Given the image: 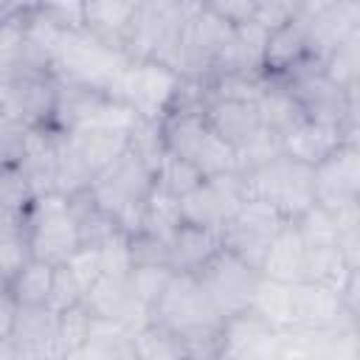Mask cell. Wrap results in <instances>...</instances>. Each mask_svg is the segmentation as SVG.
<instances>
[{
    "label": "cell",
    "mask_w": 360,
    "mask_h": 360,
    "mask_svg": "<svg viewBox=\"0 0 360 360\" xmlns=\"http://www.w3.org/2000/svg\"><path fill=\"white\" fill-rule=\"evenodd\" d=\"M17 301L11 298L8 287H0V343L11 338L14 332V321H17Z\"/></svg>",
    "instance_id": "obj_43"
},
{
    "label": "cell",
    "mask_w": 360,
    "mask_h": 360,
    "mask_svg": "<svg viewBox=\"0 0 360 360\" xmlns=\"http://www.w3.org/2000/svg\"><path fill=\"white\" fill-rule=\"evenodd\" d=\"M315 205L326 211H340L357 205L360 197V146L357 141H343L332 155L312 166Z\"/></svg>",
    "instance_id": "obj_13"
},
{
    "label": "cell",
    "mask_w": 360,
    "mask_h": 360,
    "mask_svg": "<svg viewBox=\"0 0 360 360\" xmlns=\"http://www.w3.org/2000/svg\"><path fill=\"white\" fill-rule=\"evenodd\" d=\"M129 132L127 127H115V124H84V127H76L68 135L70 146L76 149V155L84 160V166L93 172V180L96 174H101L107 166H112L127 149H129Z\"/></svg>",
    "instance_id": "obj_19"
},
{
    "label": "cell",
    "mask_w": 360,
    "mask_h": 360,
    "mask_svg": "<svg viewBox=\"0 0 360 360\" xmlns=\"http://www.w3.org/2000/svg\"><path fill=\"white\" fill-rule=\"evenodd\" d=\"M62 360H135V343H132V332L118 326V323H107L93 318V332L90 338L68 352Z\"/></svg>",
    "instance_id": "obj_25"
},
{
    "label": "cell",
    "mask_w": 360,
    "mask_h": 360,
    "mask_svg": "<svg viewBox=\"0 0 360 360\" xmlns=\"http://www.w3.org/2000/svg\"><path fill=\"white\" fill-rule=\"evenodd\" d=\"M298 20L307 34L309 56L323 59L346 37L360 31V3L357 0H315L298 3Z\"/></svg>",
    "instance_id": "obj_12"
},
{
    "label": "cell",
    "mask_w": 360,
    "mask_h": 360,
    "mask_svg": "<svg viewBox=\"0 0 360 360\" xmlns=\"http://www.w3.org/2000/svg\"><path fill=\"white\" fill-rule=\"evenodd\" d=\"M158 186V172L129 146L112 166L96 174L90 194L115 219L124 233H132L143 222V208Z\"/></svg>",
    "instance_id": "obj_3"
},
{
    "label": "cell",
    "mask_w": 360,
    "mask_h": 360,
    "mask_svg": "<svg viewBox=\"0 0 360 360\" xmlns=\"http://www.w3.org/2000/svg\"><path fill=\"white\" fill-rule=\"evenodd\" d=\"M28 259L25 239H0V287H8L14 273Z\"/></svg>",
    "instance_id": "obj_42"
},
{
    "label": "cell",
    "mask_w": 360,
    "mask_h": 360,
    "mask_svg": "<svg viewBox=\"0 0 360 360\" xmlns=\"http://www.w3.org/2000/svg\"><path fill=\"white\" fill-rule=\"evenodd\" d=\"M31 129H25L22 124H17L14 118L0 112V166L6 163H20L28 143H31Z\"/></svg>",
    "instance_id": "obj_38"
},
{
    "label": "cell",
    "mask_w": 360,
    "mask_h": 360,
    "mask_svg": "<svg viewBox=\"0 0 360 360\" xmlns=\"http://www.w3.org/2000/svg\"><path fill=\"white\" fill-rule=\"evenodd\" d=\"M202 118H205L208 129L219 141H225L233 152H239L242 146H248L253 138H259L264 132L262 112H259L256 101L214 98V96H208V101L202 107Z\"/></svg>",
    "instance_id": "obj_17"
},
{
    "label": "cell",
    "mask_w": 360,
    "mask_h": 360,
    "mask_svg": "<svg viewBox=\"0 0 360 360\" xmlns=\"http://www.w3.org/2000/svg\"><path fill=\"white\" fill-rule=\"evenodd\" d=\"M84 301V290L79 287V281L73 278V273L65 267V264H56L53 267V281H51V292H48V309L62 315L73 307H79Z\"/></svg>",
    "instance_id": "obj_37"
},
{
    "label": "cell",
    "mask_w": 360,
    "mask_h": 360,
    "mask_svg": "<svg viewBox=\"0 0 360 360\" xmlns=\"http://www.w3.org/2000/svg\"><path fill=\"white\" fill-rule=\"evenodd\" d=\"M298 11L295 0H253V17L250 22H256L264 31H273L284 22H290Z\"/></svg>",
    "instance_id": "obj_40"
},
{
    "label": "cell",
    "mask_w": 360,
    "mask_h": 360,
    "mask_svg": "<svg viewBox=\"0 0 360 360\" xmlns=\"http://www.w3.org/2000/svg\"><path fill=\"white\" fill-rule=\"evenodd\" d=\"M219 250V233L180 222L169 236V270L174 276H197Z\"/></svg>",
    "instance_id": "obj_21"
},
{
    "label": "cell",
    "mask_w": 360,
    "mask_h": 360,
    "mask_svg": "<svg viewBox=\"0 0 360 360\" xmlns=\"http://www.w3.org/2000/svg\"><path fill=\"white\" fill-rule=\"evenodd\" d=\"M200 180H202V174L188 160H180V158H163V163L158 169V186L166 194H172L174 200L186 197Z\"/></svg>",
    "instance_id": "obj_35"
},
{
    "label": "cell",
    "mask_w": 360,
    "mask_h": 360,
    "mask_svg": "<svg viewBox=\"0 0 360 360\" xmlns=\"http://www.w3.org/2000/svg\"><path fill=\"white\" fill-rule=\"evenodd\" d=\"M37 8L59 31L84 28V3H37Z\"/></svg>",
    "instance_id": "obj_41"
},
{
    "label": "cell",
    "mask_w": 360,
    "mask_h": 360,
    "mask_svg": "<svg viewBox=\"0 0 360 360\" xmlns=\"http://www.w3.org/2000/svg\"><path fill=\"white\" fill-rule=\"evenodd\" d=\"M174 273L169 267H132L129 270V281L135 290V298L141 301V307L146 309V315L152 312V307L158 304V298L163 295L169 278Z\"/></svg>",
    "instance_id": "obj_36"
},
{
    "label": "cell",
    "mask_w": 360,
    "mask_h": 360,
    "mask_svg": "<svg viewBox=\"0 0 360 360\" xmlns=\"http://www.w3.org/2000/svg\"><path fill=\"white\" fill-rule=\"evenodd\" d=\"M149 321L177 335L188 352V360H214L225 323L194 276H172L163 295L152 307Z\"/></svg>",
    "instance_id": "obj_1"
},
{
    "label": "cell",
    "mask_w": 360,
    "mask_h": 360,
    "mask_svg": "<svg viewBox=\"0 0 360 360\" xmlns=\"http://www.w3.org/2000/svg\"><path fill=\"white\" fill-rule=\"evenodd\" d=\"M127 256L132 267H169V239L138 228L127 233Z\"/></svg>",
    "instance_id": "obj_34"
},
{
    "label": "cell",
    "mask_w": 360,
    "mask_h": 360,
    "mask_svg": "<svg viewBox=\"0 0 360 360\" xmlns=\"http://www.w3.org/2000/svg\"><path fill=\"white\" fill-rule=\"evenodd\" d=\"M208 138L211 129L202 118V110H174L160 118V141L166 158H180L194 166Z\"/></svg>",
    "instance_id": "obj_20"
},
{
    "label": "cell",
    "mask_w": 360,
    "mask_h": 360,
    "mask_svg": "<svg viewBox=\"0 0 360 360\" xmlns=\"http://www.w3.org/2000/svg\"><path fill=\"white\" fill-rule=\"evenodd\" d=\"M82 304L93 318L107 321V323H118L129 332L141 329L149 321L146 309L135 298L129 270L127 273H101L98 281L84 292Z\"/></svg>",
    "instance_id": "obj_15"
},
{
    "label": "cell",
    "mask_w": 360,
    "mask_h": 360,
    "mask_svg": "<svg viewBox=\"0 0 360 360\" xmlns=\"http://www.w3.org/2000/svg\"><path fill=\"white\" fill-rule=\"evenodd\" d=\"M309 56L307 34L298 20V11L290 22L267 31L264 42V59H262V76L264 79H284L295 65H301Z\"/></svg>",
    "instance_id": "obj_23"
},
{
    "label": "cell",
    "mask_w": 360,
    "mask_h": 360,
    "mask_svg": "<svg viewBox=\"0 0 360 360\" xmlns=\"http://www.w3.org/2000/svg\"><path fill=\"white\" fill-rule=\"evenodd\" d=\"M90 186H93V172L76 155L68 135L56 132L53 138V194H62L65 200H70V197L90 191Z\"/></svg>",
    "instance_id": "obj_27"
},
{
    "label": "cell",
    "mask_w": 360,
    "mask_h": 360,
    "mask_svg": "<svg viewBox=\"0 0 360 360\" xmlns=\"http://www.w3.org/2000/svg\"><path fill=\"white\" fill-rule=\"evenodd\" d=\"M65 267L73 273V278L79 281V287L87 292V290L98 281V276L104 273V256H101L98 248H87V245H82V248L65 262Z\"/></svg>",
    "instance_id": "obj_39"
},
{
    "label": "cell",
    "mask_w": 360,
    "mask_h": 360,
    "mask_svg": "<svg viewBox=\"0 0 360 360\" xmlns=\"http://www.w3.org/2000/svg\"><path fill=\"white\" fill-rule=\"evenodd\" d=\"M0 360H22V357H20V352L14 349L11 340H3L0 343Z\"/></svg>",
    "instance_id": "obj_45"
},
{
    "label": "cell",
    "mask_w": 360,
    "mask_h": 360,
    "mask_svg": "<svg viewBox=\"0 0 360 360\" xmlns=\"http://www.w3.org/2000/svg\"><path fill=\"white\" fill-rule=\"evenodd\" d=\"M248 197L273 205L287 222H295L307 208L315 205L312 166L292 160L287 155H276L259 169L245 174Z\"/></svg>",
    "instance_id": "obj_5"
},
{
    "label": "cell",
    "mask_w": 360,
    "mask_h": 360,
    "mask_svg": "<svg viewBox=\"0 0 360 360\" xmlns=\"http://www.w3.org/2000/svg\"><path fill=\"white\" fill-rule=\"evenodd\" d=\"M323 73L329 76V82H335L343 90H357L360 82V31L346 37L338 48H332L323 59Z\"/></svg>",
    "instance_id": "obj_31"
},
{
    "label": "cell",
    "mask_w": 360,
    "mask_h": 360,
    "mask_svg": "<svg viewBox=\"0 0 360 360\" xmlns=\"http://www.w3.org/2000/svg\"><path fill=\"white\" fill-rule=\"evenodd\" d=\"M343 141H357L354 132H343L338 127L329 124H318V121H301L290 135L281 138V155L301 160L307 166L321 163L326 155H332Z\"/></svg>",
    "instance_id": "obj_22"
},
{
    "label": "cell",
    "mask_w": 360,
    "mask_h": 360,
    "mask_svg": "<svg viewBox=\"0 0 360 360\" xmlns=\"http://www.w3.org/2000/svg\"><path fill=\"white\" fill-rule=\"evenodd\" d=\"M250 312H256L259 318H264L267 323H273L276 329H290V295H287V284L281 281H270L262 276Z\"/></svg>",
    "instance_id": "obj_33"
},
{
    "label": "cell",
    "mask_w": 360,
    "mask_h": 360,
    "mask_svg": "<svg viewBox=\"0 0 360 360\" xmlns=\"http://www.w3.org/2000/svg\"><path fill=\"white\" fill-rule=\"evenodd\" d=\"M278 360H318L292 332H284V346H281V354Z\"/></svg>",
    "instance_id": "obj_44"
},
{
    "label": "cell",
    "mask_w": 360,
    "mask_h": 360,
    "mask_svg": "<svg viewBox=\"0 0 360 360\" xmlns=\"http://www.w3.org/2000/svg\"><path fill=\"white\" fill-rule=\"evenodd\" d=\"M248 200V183L242 172H222L202 177L186 197H180V222L219 231L225 219Z\"/></svg>",
    "instance_id": "obj_9"
},
{
    "label": "cell",
    "mask_w": 360,
    "mask_h": 360,
    "mask_svg": "<svg viewBox=\"0 0 360 360\" xmlns=\"http://www.w3.org/2000/svg\"><path fill=\"white\" fill-rule=\"evenodd\" d=\"M25 248L31 259L48 264H65L79 248V228L70 214V202L62 194H42L22 217Z\"/></svg>",
    "instance_id": "obj_6"
},
{
    "label": "cell",
    "mask_w": 360,
    "mask_h": 360,
    "mask_svg": "<svg viewBox=\"0 0 360 360\" xmlns=\"http://www.w3.org/2000/svg\"><path fill=\"white\" fill-rule=\"evenodd\" d=\"M59 82L51 70H17L8 84L3 115L14 118L31 132H53Z\"/></svg>",
    "instance_id": "obj_11"
},
{
    "label": "cell",
    "mask_w": 360,
    "mask_h": 360,
    "mask_svg": "<svg viewBox=\"0 0 360 360\" xmlns=\"http://www.w3.org/2000/svg\"><path fill=\"white\" fill-rule=\"evenodd\" d=\"M37 191L20 163L0 166V214L3 217H25Z\"/></svg>",
    "instance_id": "obj_32"
},
{
    "label": "cell",
    "mask_w": 360,
    "mask_h": 360,
    "mask_svg": "<svg viewBox=\"0 0 360 360\" xmlns=\"http://www.w3.org/2000/svg\"><path fill=\"white\" fill-rule=\"evenodd\" d=\"M290 295V329H323L340 321H357L354 312L346 309L340 292L323 281H292L287 284Z\"/></svg>",
    "instance_id": "obj_16"
},
{
    "label": "cell",
    "mask_w": 360,
    "mask_h": 360,
    "mask_svg": "<svg viewBox=\"0 0 360 360\" xmlns=\"http://www.w3.org/2000/svg\"><path fill=\"white\" fill-rule=\"evenodd\" d=\"M259 112H262V124L267 132H273L278 141L284 135H290L301 121H304V112L298 107V101L292 98V93L276 82V79H267L264 84V93L259 96Z\"/></svg>",
    "instance_id": "obj_26"
},
{
    "label": "cell",
    "mask_w": 360,
    "mask_h": 360,
    "mask_svg": "<svg viewBox=\"0 0 360 360\" xmlns=\"http://www.w3.org/2000/svg\"><path fill=\"white\" fill-rule=\"evenodd\" d=\"M22 360H62V338H59V315L48 307H25L17 309L14 332L8 338Z\"/></svg>",
    "instance_id": "obj_18"
},
{
    "label": "cell",
    "mask_w": 360,
    "mask_h": 360,
    "mask_svg": "<svg viewBox=\"0 0 360 360\" xmlns=\"http://www.w3.org/2000/svg\"><path fill=\"white\" fill-rule=\"evenodd\" d=\"M53 267L48 262L39 259H25L22 267L14 273V278L8 281V292L17 301L20 309L25 307H45L48 304V292H51V281H53Z\"/></svg>",
    "instance_id": "obj_29"
},
{
    "label": "cell",
    "mask_w": 360,
    "mask_h": 360,
    "mask_svg": "<svg viewBox=\"0 0 360 360\" xmlns=\"http://www.w3.org/2000/svg\"><path fill=\"white\" fill-rule=\"evenodd\" d=\"M284 329H276L256 312L225 318L214 360H278Z\"/></svg>",
    "instance_id": "obj_14"
},
{
    "label": "cell",
    "mask_w": 360,
    "mask_h": 360,
    "mask_svg": "<svg viewBox=\"0 0 360 360\" xmlns=\"http://www.w3.org/2000/svg\"><path fill=\"white\" fill-rule=\"evenodd\" d=\"M177 84L180 76L160 62H129L118 82L115 98L124 101L141 121H160L172 107Z\"/></svg>",
    "instance_id": "obj_10"
},
{
    "label": "cell",
    "mask_w": 360,
    "mask_h": 360,
    "mask_svg": "<svg viewBox=\"0 0 360 360\" xmlns=\"http://www.w3.org/2000/svg\"><path fill=\"white\" fill-rule=\"evenodd\" d=\"M259 273L270 281H281V284H292L304 278V245L301 236L295 233L292 222H287L278 236L270 242Z\"/></svg>",
    "instance_id": "obj_24"
},
{
    "label": "cell",
    "mask_w": 360,
    "mask_h": 360,
    "mask_svg": "<svg viewBox=\"0 0 360 360\" xmlns=\"http://www.w3.org/2000/svg\"><path fill=\"white\" fill-rule=\"evenodd\" d=\"M135 3H118V0H101V3H84V31H90L93 37L121 48L124 45V34L129 28V20L135 14Z\"/></svg>",
    "instance_id": "obj_28"
},
{
    "label": "cell",
    "mask_w": 360,
    "mask_h": 360,
    "mask_svg": "<svg viewBox=\"0 0 360 360\" xmlns=\"http://www.w3.org/2000/svg\"><path fill=\"white\" fill-rule=\"evenodd\" d=\"M287 225V219L267 202L262 200H245L217 231L219 245L239 256L242 262L253 264L256 270L262 267V259L270 248V242L278 236V231Z\"/></svg>",
    "instance_id": "obj_8"
},
{
    "label": "cell",
    "mask_w": 360,
    "mask_h": 360,
    "mask_svg": "<svg viewBox=\"0 0 360 360\" xmlns=\"http://www.w3.org/2000/svg\"><path fill=\"white\" fill-rule=\"evenodd\" d=\"M132 343H135V360H188L183 340L155 321H146L141 329H135Z\"/></svg>",
    "instance_id": "obj_30"
},
{
    "label": "cell",
    "mask_w": 360,
    "mask_h": 360,
    "mask_svg": "<svg viewBox=\"0 0 360 360\" xmlns=\"http://www.w3.org/2000/svg\"><path fill=\"white\" fill-rule=\"evenodd\" d=\"M194 278L200 281L214 309L222 318H233L250 309L262 273L219 245V250L205 262V267Z\"/></svg>",
    "instance_id": "obj_7"
},
{
    "label": "cell",
    "mask_w": 360,
    "mask_h": 360,
    "mask_svg": "<svg viewBox=\"0 0 360 360\" xmlns=\"http://www.w3.org/2000/svg\"><path fill=\"white\" fill-rule=\"evenodd\" d=\"M127 65H129V59L124 56L121 48L79 28V31H65L59 37L53 62H51V73L59 82L84 84V87L101 90L110 98H115L118 82H121Z\"/></svg>",
    "instance_id": "obj_2"
},
{
    "label": "cell",
    "mask_w": 360,
    "mask_h": 360,
    "mask_svg": "<svg viewBox=\"0 0 360 360\" xmlns=\"http://www.w3.org/2000/svg\"><path fill=\"white\" fill-rule=\"evenodd\" d=\"M276 82H281L292 93L307 121L329 124L357 135V90H343L335 82H329L321 59L307 56L284 79Z\"/></svg>",
    "instance_id": "obj_4"
},
{
    "label": "cell",
    "mask_w": 360,
    "mask_h": 360,
    "mask_svg": "<svg viewBox=\"0 0 360 360\" xmlns=\"http://www.w3.org/2000/svg\"><path fill=\"white\" fill-rule=\"evenodd\" d=\"M11 76H14V73H3V70H0V110H3V104H6V96H8V84H11Z\"/></svg>",
    "instance_id": "obj_46"
}]
</instances>
